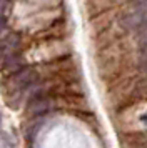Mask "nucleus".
<instances>
[{"mask_svg":"<svg viewBox=\"0 0 147 148\" xmlns=\"http://www.w3.org/2000/svg\"><path fill=\"white\" fill-rule=\"evenodd\" d=\"M139 43H140V48H142V50H147V27H144L142 32H140Z\"/></svg>","mask_w":147,"mask_h":148,"instance_id":"f257e3e1","label":"nucleus"},{"mask_svg":"<svg viewBox=\"0 0 147 148\" xmlns=\"http://www.w3.org/2000/svg\"><path fill=\"white\" fill-rule=\"evenodd\" d=\"M140 65H142V70L147 73V50H142V55H140Z\"/></svg>","mask_w":147,"mask_h":148,"instance_id":"f03ea898","label":"nucleus"}]
</instances>
